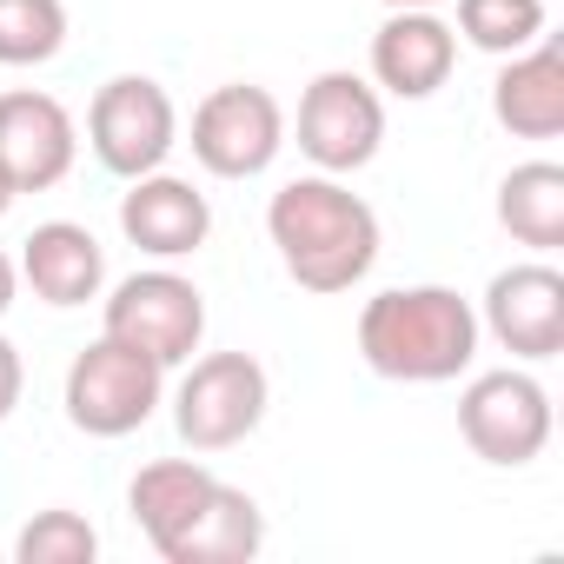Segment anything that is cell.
Returning <instances> with one entry per match:
<instances>
[{"mask_svg":"<svg viewBox=\"0 0 564 564\" xmlns=\"http://www.w3.org/2000/svg\"><path fill=\"white\" fill-rule=\"evenodd\" d=\"M265 232L306 293H352L379 259V213L339 186V173L286 180L265 206Z\"/></svg>","mask_w":564,"mask_h":564,"instance_id":"1","label":"cell"},{"mask_svg":"<svg viewBox=\"0 0 564 564\" xmlns=\"http://www.w3.org/2000/svg\"><path fill=\"white\" fill-rule=\"evenodd\" d=\"M359 359L399 386H445L478 359V313L452 286H392L359 313Z\"/></svg>","mask_w":564,"mask_h":564,"instance_id":"2","label":"cell"},{"mask_svg":"<svg viewBox=\"0 0 564 564\" xmlns=\"http://www.w3.org/2000/svg\"><path fill=\"white\" fill-rule=\"evenodd\" d=\"M160 386H166L160 359H147V352H133V346L100 333L67 366V419L87 438H127V432H140L160 412Z\"/></svg>","mask_w":564,"mask_h":564,"instance_id":"3","label":"cell"},{"mask_svg":"<svg viewBox=\"0 0 564 564\" xmlns=\"http://www.w3.org/2000/svg\"><path fill=\"white\" fill-rule=\"evenodd\" d=\"M265 399H272V386L252 352H206V359H193V372L173 392V425L193 452H232L259 432Z\"/></svg>","mask_w":564,"mask_h":564,"instance_id":"4","label":"cell"},{"mask_svg":"<svg viewBox=\"0 0 564 564\" xmlns=\"http://www.w3.org/2000/svg\"><path fill=\"white\" fill-rule=\"evenodd\" d=\"M87 147L107 173L120 180H140V173H160L166 153L180 147V113H173V94L147 74H120L94 94L87 107Z\"/></svg>","mask_w":564,"mask_h":564,"instance_id":"5","label":"cell"},{"mask_svg":"<svg viewBox=\"0 0 564 564\" xmlns=\"http://www.w3.org/2000/svg\"><path fill=\"white\" fill-rule=\"evenodd\" d=\"M107 339L160 359V366H186L206 339V300L193 279L153 265V272H133L113 286L107 300Z\"/></svg>","mask_w":564,"mask_h":564,"instance_id":"6","label":"cell"},{"mask_svg":"<svg viewBox=\"0 0 564 564\" xmlns=\"http://www.w3.org/2000/svg\"><path fill=\"white\" fill-rule=\"evenodd\" d=\"M286 147V113L279 100L252 80H232V87H213L199 107H193V160L213 173V180H252L279 160Z\"/></svg>","mask_w":564,"mask_h":564,"instance_id":"7","label":"cell"},{"mask_svg":"<svg viewBox=\"0 0 564 564\" xmlns=\"http://www.w3.org/2000/svg\"><path fill=\"white\" fill-rule=\"evenodd\" d=\"M379 140H386V107H379L372 80L333 67V74H319L300 94V153L319 173H359V166H372Z\"/></svg>","mask_w":564,"mask_h":564,"instance_id":"8","label":"cell"},{"mask_svg":"<svg viewBox=\"0 0 564 564\" xmlns=\"http://www.w3.org/2000/svg\"><path fill=\"white\" fill-rule=\"evenodd\" d=\"M458 432L485 465H531L551 445V392L531 372H478L458 399Z\"/></svg>","mask_w":564,"mask_h":564,"instance_id":"9","label":"cell"},{"mask_svg":"<svg viewBox=\"0 0 564 564\" xmlns=\"http://www.w3.org/2000/svg\"><path fill=\"white\" fill-rule=\"evenodd\" d=\"M74 153H80V133L54 94H34V87L0 94V173L14 180V193L61 186L74 173Z\"/></svg>","mask_w":564,"mask_h":564,"instance_id":"10","label":"cell"},{"mask_svg":"<svg viewBox=\"0 0 564 564\" xmlns=\"http://www.w3.org/2000/svg\"><path fill=\"white\" fill-rule=\"evenodd\" d=\"M478 326L518 359H557L564 352V272L544 265V259L505 265L485 286V319Z\"/></svg>","mask_w":564,"mask_h":564,"instance_id":"11","label":"cell"},{"mask_svg":"<svg viewBox=\"0 0 564 564\" xmlns=\"http://www.w3.org/2000/svg\"><path fill=\"white\" fill-rule=\"evenodd\" d=\"M458 67V34L432 8H392V21L372 34V80L392 100H432Z\"/></svg>","mask_w":564,"mask_h":564,"instance_id":"12","label":"cell"},{"mask_svg":"<svg viewBox=\"0 0 564 564\" xmlns=\"http://www.w3.org/2000/svg\"><path fill=\"white\" fill-rule=\"evenodd\" d=\"M120 232L153 252V259H186L206 246L213 232V206L193 180H173V173H140L120 199Z\"/></svg>","mask_w":564,"mask_h":564,"instance_id":"13","label":"cell"},{"mask_svg":"<svg viewBox=\"0 0 564 564\" xmlns=\"http://www.w3.org/2000/svg\"><path fill=\"white\" fill-rule=\"evenodd\" d=\"M491 113L518 140H557L564 133V47L531 41L524 54H505L491 80Z\"/></svg>","mask_w":564,"mask_h":564,"instance_id":"14","label":"cell"},{"mask_svg":"<svg viewBox=\"0 0 564 564\" xmlns=\"http://www.w3.org/2000/svg\"><path fill=\"white\" fill-rule=\"evenodd\" d=\"M21 279L47 306H87L107 286V252H100V239L87 226L47 219V226H34L21 239Z\"/></svg>","mask_w":564,"mask_h":564,"instance_id":"15","label":"cell"},{"mask_svg":"<svg viewBox=\"0 0 564 564\" xmlns=\"http://www.w3.org/2000/svg\"><path fill=\"white\" fill-rule=\"evenodd\" d=\"M213 471L199 465V458H153V465H140V478L127 485V511H133V524L147 531V544L166 557L173 544H180V531L193 524V511L213 498Z\"/></svg>","mask_w":564,"mask_h":564,"instance_id":"16","label":"cell"},{"mask_svg":"<svg viewBox=\"0 0 564 564\" xmlns=\"http://www.w3.org/2000/svg\"><path fill=\"white\" fill-rule=\"evenodd\" d=\"M265 544V518L239 485H213V498L193 511V524L180 531V544L166 551V564H246Z\"/></svg>","mask_w":564,"mask_h":564,"instance_id":"17","label":"cell"},{"mask_svg":"<svg viewBox=\"0 0 564 564\" xmlns=\"http://www.w3.org/2000/svg\"><path fill=\"white\" fill-rule=\"evenodd\" d=\"M498 226L531 252H557L564 246V166L551 160L511 166L498 186Z\"/></svg>","mask_w":564,"mask_h":564,"instance_id":"18","label":"cell"},{"mask_svg":"<svg viewBox=\"0 0 564 564\" xmlns=\"http://www.w3.org/2000/svg\"><path fill=\"white\" fill-rule=\"evenodd\" d=\"M478 54H524L531 41H544V0H458V28Z\"/></svg>","mask_w":564,"mask_h":564,"instance_id":"19","label":"cell"},{"mask_svg":"<svg viewBox=\"0 0 564 564\" xmlns=\"http://www.w3.org/2000/svg\"><path fill=\"white\" fill-rule=\"evenodd\" d=\"M67 47L61 0H0V67H41Z\"/></svg>","mask_w":564,"mask_h":564,"instance_id":"20","label":"cell"},{"mask_svg":"<svg viewBox=\"0 0 564 564\" xmlns=\"http://www.w3.org/2000/svg\"><path fill=\"white\" fill-rule=\"evenodd\" d=\"M21 564H94L100 557V531L80 511H34L28 531L14 538Z\"/></svg>","mask_w":564,"mask_h":564,"instance_id":"21","label":"cell"},{"mask_svg":"<svg viewBox=\"0 0 564 564\" xmlns=\"http://www.w3.org/2000/svg\"><path fill=\"white\" fill-rule=\"evenodd\" d=\"M21 386H28V372H21V352H14V339H0V425L14 419V405H21Z\"/></svg>","mask_w":564,"mask_h":564,"instance_id":"22","label":"cell"},{"mask_svg":"<svg viewBox=\"0 0 564 564\" xmlns=\"http://www.w3.org/2000/svg\"><path fill=\"white\" fill-rule=\"evenodd\" d=\"M14 293H21V265L0 252V319H8V306H14Z\"/></svg>","mask_w":564,"mask_h":564,"instance_id":"23","label":"cell"},{"mask_svg":"<svg viewBox=\"0 0 564 564\" xmlns=\"http://www.w3.org/2000/svg\"><path fill=\"white\" fill-rule=\"evenodd\" d=\"M14 199H21V193H14V180L0 173V219H8V206H14Z\"/></svg>","mask_w":564,"mask_h":564,"instance_id":"24","label":"cell"},{"mask_svg":"<svg viewBox=\"0 0 564 564\" xmlns=\"http://www.w3.org/2000/svg\"><path fill=\"white\" fill-rule=\"evenodd\" d=\"M386 8H438V0H386Z\"/></svg>","mask_w":564,"mask_h":564,"instance_id":"25","label":"cell"},{"mask_svg":"<svg viewBox=\"0 0 564 564\" xmlns=\"http://www.w3.org/2000/svg\"><path fill=\"white\" fill-rule=\"evenodd\" d=\"M0 557H8V551H0Z\"/></svg>","mask_w":564,"mask_h":564,"instance_id":"26","label":"cell"}]
</instances>
